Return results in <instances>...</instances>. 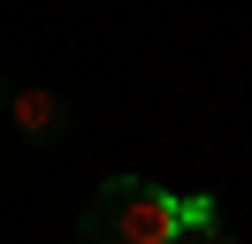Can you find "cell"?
I'll use <instances>...</instances> for the list:
<instances>
[{
  "label": "cell",
  "mask_w": 252,
  "mask_h": 244,
  "mask_svg": "<svg viewBox=\"0 0 252 244\" xmlns=\"http://www.w3.org/2000/svg\"><path fill=\"white\" fill-rule=\"evenodd\" d=\"M184 221H191V198L160 191L153 176H107L99 198L84 206L77 237L84 244H176Z\"/></svg>",
  "instance_id": "obj_1"
},
{
  "label": "cell",
  "mask_w": 252,
  "mask_h": 244,
  "mask_svg": "<svg viewBox=\"0 0 252 244\" xmlns=\"http://www.w3.org/2000/svg\"><path fill=\"white\" fill-rule=\"evenodd\" d=\"M8 122H16L23 145H62L69 137V107H62V92H46V84H16L8 92Z\"/></svg>",
  "instance_id": "obj_2"
},
{
  "label": "cell",
  "mask_w": 252,
  "mask_h": 244,
  "mask_svg": "<svg viewBox=\"0 0 252 244\" xmlns=\"http://www.w3.org/2000/svg\"><path fill=\"white\" fill-rule=\"evenodd\" d=\"M176 244H229V229H221L214 198H191V221H184V237H176Z\"/></svg>",
  "instance_id": "obj_3"
},
{
  "label": "cell",
  "mask_w": 252,
  "mask_h": 244,
  "mask_svg": "<svg viewBox=\"0 0 252 244\" xmlns=\"http://www.w3.org/2000/svg\"><path fill=\"white\" fill-rule=\"evenodd\" d=\"M77 244H84V237H77Z\"/></svg>",
  "instance_id": "obj_4"
}]
</instances>
